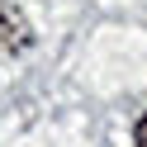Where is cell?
<instances>
[{
	"label": "cell",
	"instance_id": "cell-1",
	"mask_svg": "<svg viewBox=\"0 0 147 147\" xmlns=\"http://www.w3.org/2000/svg\"><path fill=\"white\" fill-rule=\"evenodd\" d=\"M29 48V19L14 5H0V52H24Z\"/></svg>",
	"mask_w": 147,
	"mask_h": 147
},
{
	"label": "cell",
	"instance_id": "cell-2",
	"mask_svg": "<svg viewBox=\"0 0 147 147\" xmlns=\"http://www.w3.org/2000/svg\"><path fill=\"white\" fill-rule=\"evenodd\" d=\"M133 142H138V147H147V114L138 119V128H133Z\"/></svg>",
	"mask_w": 147,
	"mask_h": 147
}]
</instances>
